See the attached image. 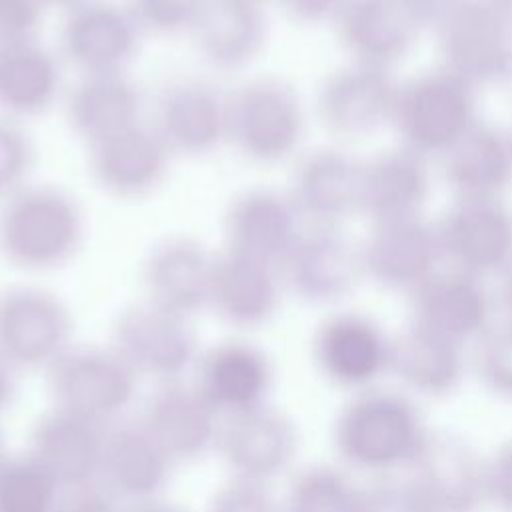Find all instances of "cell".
I'll use <instances>...</instances> for the list:
<instances>
[{
  "mask_svg": "<svg viewBox=\"0 0 512 512\" xmlns=\"http://www.w3.org/2000/svg\"><path fill=\"white\" fill-rule=\"evenodd\" d=\"M106 428L52 406L30 430L28 454L66 490L98 484Z\"/></svg>",
  "mask_w": 512,
  "mask_h": 512,
  "instance_id": "cell-20",
  "label": "cell"
},
{
  "mask_svg": "<svg viewBox=\"0 0 512 512\" xmlns=\"http://www.w3.org/2000/svg\"><path fill=\"white\" fill-rule=\"evenodd\" d=\"M358 512H434L410 480H380L360 490Z\"/></svg>",
  "mask_w": 512,
  "mask_h": 512,
  "instance_id": "cell-40",
  "label": "cell"
},
{
  "mask_svg": "<svg viewBox=\"0 0 512 512\" xmlns=\"http://www.w3.org/2000/svg\"><path fill=\"white\" fill-rule=\"evenodd\" d=\"M4 456V450H2V432H0V458Z\"/></svg>",
  "mask_w": 512,
  "mask_h": 512,
  "instance_id": "cell-52",
  "label": "cell"
},
{
  "mask_svg": "<svg viewBox=\"0 0 512 512\" xmlns=\"http://www.w3.org/2000/svg\"><path fill=\"white\" fill-rule=\"evenodd\" d=\"M174 462L156 444L140 420L108 424L98 484L118 502L158 500L168 486Z\"/></svg>",
  "mask_w": 512,
  "mask_h": 512,
  "instance_id": "cell-23",
  "label": "cell"
},
{
  "mask_svg": "<svg viewBox=\"0 0 512 512\" xmlns=\"http://www.w3.org/2000/svg\"><path fill=\"white\" fill-rule=\"evenodd\" d=\"M360 488L332 466H310L294 476L282 512H358Z\"/></svg>",
  "mask_w": 512,
  "mask_h": 512,
  "instance_id": "cell-36",
  "label": "cell"
},
{
  "mask_svg": "<svg viewBox=\"0 0 512 512\" xmlns=\"http://www.w3.org/2000/svg\"><path fill=\"white\" fill-rule=\"evenodd\" d=\"M360 254L366 278L410 294L434 276L444 260L438 228L422 216L372 224Z\"/></svg>",
  "mask_w": 512,
  "mask_h": 512,
  "instance_id": "cell-15",
  "label": "cell"
},
{
  "mask_svg": "<svg viewBox=\"0 0 512 512\" xmlns=\"http://www.w3.org/2000/svg\"><path fill=\"white\" fill-rule=\"evenodd\" d=\"M496 6H500L502 10H506L512 16V0H492Z\"/></svg>",
  "mask_w": 512,
  "mask_h": 512,
  "instance_id": "cell-51",
  "label": "cell"
},
{
  "mask_svg": "<svg viewBox=\"0 0 512 512\" xmlns=\"http://www.w3.org/2000/svg\"><path fill=\"white\" fill-rule=\"evenodd\" d=\"M392 338L368 316L336 312L312 336V360L322 378L338 388L368 390L390 372Z\"/></svg>",
  "mask_w": 512,
  "mask_h": 512,
  "instance_id": "cell-11",
  "label": "cell"
},
{
  "mask_svg": "<svg viewBox=\"0 0 512 512\" xmlns=\"http://www.w3.org/2000/svg\"><path fill=\"white\" fill-rule=\"evenodd\" d=\"M84 234L80 204L58 186L26 184L2 200L0 254L14 268H62L80 252Z\"/></svg>",
  "mask_w": 512,
  "mask_h": 512,
  "instance_id": "cell-1",
  "label": "cell"
},
{
  "mask_svg": "<svg viewBox=\"0 0 512 512\" xmlns=\"http://www.w3.org/2000/svg\"><path fill=\"white\" fill-rule=\"evenodd\" d=\"M154 130L172 154H210L228 140V98L202 80L172 82L156 102Z\"/></svg>",
  "mask_w": 512,
  "mask_h": 512,
  "instance_id": "cell-24",
  "label": "cell"
},
{
  "mask_svg": "<svg viewBox=\"0 0 512 512\" xmlns=\"http://www.w3.org/2000/svg\"><path fill=\"white\" fill-rule=\"evenodd\" d=\"M110 346L138 378H150L156 384L184 380L200 356L190 320L148 300L118 312Z\"/></svg>",
  "mask_w": 512,
  "mask_h": 512,
  "instance_id": "cell-7",
  "label": "cell"
},
{
  "mask_svg": "<svg viewBox=\"0 0 512 512\" xmlns=\"http://www.w3.org/2000/svg\"><path fill=\"white\" fill-rule=\"evenodd\" d=\"M436 34L442 66L476 90L512 80V16L492 0H458Z\"/></svg>",
  "mask_w": 512,
  "mask_h": 512,
  "instance_id": "cell-6",
  "label": "cell"
},
{
  "mask_svg": "<svg viewBox=\"0 0 512 512\" xmlns=\"http://www.w3.org/2000/svg\"><path fill=\"white\" fill-rule=\"evenodd\" d=\"M138 374L112 346H70L48 370L46 384L56 408L114 424L132 406Z\"/></svg>",
  "mask_w": 512,
  "mask_h": 512,
  "instance_id": "cell-4",
  "label": "cell"
},
{
  "mask_svg": "<svg viewBox=\"0 0 512 512\" xmlns=\"http://www.w3.org/2000/svg\"><path fill=\"white\" fill-rule=\"evenodd\" d=\"M436 228L452 268L484 280L512 266V210L502 198H458Z\"/></svg>",
  "mask_w": 512,
  "mask_h": 512,
  "instance_id": "cell-10",
  "label": "cell"
},
{
  "mask_svg": "<svg viewBox=\"0 0 512 512\" xmlns=\"http://www.w3.org/2000/svg\"><path fill=\"white\" fill-rule=\"evenodd\" d=\"M208 512H282L266 486L230 478L212 498Z\"/></svg>",
  "mask_w": 512,
  "mask_h": 512,
  "instance_id": "cell-41",
  "label": "cell"
},
{
  "mask_svg": "<svg viewBox=\"0 0 512 512\" xmlns=\"http://www.w3.org/2000/svg\"><path fill=\"white\" fill-rule=\"evenodd\" d=\"M510 138H512V134H510Z\"/></svg>",
  "mask_w": 512,
  "mask_h": 512,
  "instance_id": "cell-53",
  "label": "cell"
},
{
  "mask_svg": "<svg viewBox=\"0 0 512 512\" xmlns=\"http://www.w3.org/2000/svg\"><path fill=\"white\" fill-rule=\"evenodd\" d=\"M428 194L426 158L404 146L362 162L360 214L372 224L422 216Z\"/></svg>",
  "mask_w": 512,
  "mask_h": 512,
  "instance_id": "cell-30",
  "label": "cell"
},
{
  "mask_svg": "<svg viewBox=\"0 0 512 512\" xmlns=\"http://www.w3.org/2000/svg\"><path fill=\"white\" fill-rule=\"evenodd\" d=\"M486 502L500 512H512V440L504 442L484 460Z\"/></svg>",
  "mask_w": 512,
  "mask_h": 512,
  "instance_id": "cell-43",
  "label": "cell"
},
{
  "mask_svg": "<svg viewBox=\"0 0 512 512\" xmlns=\"http://www.w3.org/2000/svg\"><path fill=\"white\" fill-rule=\"evenodd\" d=\"M282 284L302 302L334 304L364 278L360 246L340 228L304 230L278 268Z\"/></svg>",
  "mask_w": 512,
  "mask_h": 512,
  "instance_id": "cell-13",
  "label": "cell"
},
{
  "mask_svg": "<svg viewBox=\"0 0 512 512\" xmlns=\"http://www.w3.org/2000/svg\"><path fill=\"white\" fill-rule=\"evenodd\" d=\"M298 444L300 436L294 420L264 404L222 418L216 452L232 478L266 486L290 468Z\"/></svg>",
  "mask_w": 512,
  "mask_h": 512,
  "instance_id": "cell-9",
  "label": "cell"
},
{
  "mask_svg": "<svg viewBox=\"0 0 512 512\" xmlns=\"http://www.w3.org/2000/svg\"><path fill=\"white\" fill-rule=\"evenodd\" d=\"M16 398V370L0 356V414Z\"/></svg>",
  "mask_w": 512,
  "mask_h": 512,
  "instance_id": "cell-47",
  "label": "cell"
},
{
  "mask_svg": "<svg viewBox=\"0 0 512 512\" xmlns=\"http://www.w3.org/2000/svg\"><path fill=\"white\" fill-rule=\"evenodd\" d=\"M348 0H280L284 10L302 24H320L336 20Z\"/></svg>",
  "mask_w": 512,
  "mask_h": 512,
  "instance_id": "cell-45",
  "label": "cell"
},
{
  "mask_svg": "<svg viewBox=\"0 0 512 512\" xmlns=\"http://www.w3.org/2000/svg\"><path fill=\"white\" fill-rule=\"evenodd\" d=\"M206 0H126L142 32L156 36L190 34Z\"/></svg>",
  "mask_w": 512,
  "mask_h": 512,
  "instance_id": "cell-38",
  "label": "cell"
},
{
  "mask_svg": "<svg viewBox=\"0 0 512 512\" xmlns=\"http://www.w3.org/2000/svg\"><path fill=\"white\" fill-rule=\"evenodd\" d=\"M34 166V144L16 120L0 118V198L28 184Z\"/></svg>",
  "mask_w": 512,
  "mask_h": 512,
  "instance_id": "cell-39",
  "label": "cell"
},
{
  "mask_svg": "<svg viewBox=\"0 0 512 512\" xmlns=\"http://www.w3.org/2000/svg\"><path fill=\"white\" fill-rule=\"evenodd\" d=\"M172 152L154 126L136 124L88 146V170L108 196L138 200L162 186Z\"/></svg>",
  "mask_w": 512,
  "mask_h": 512,
  "instance_id": "cell-17",
  "label": "cell"
},
{
  "mask_svg": "<svg viewBox=\"0 0 512 512\" xmlns=\"http://www.w3.org/2000/svg\"><path fill=\"white\" fill-rule=\"evenodd\" d=\"M190 36L206 64L222 72L240 70L264 50L268 16L262 0H206Z\"/></svg>",
  "mask_w": 512,
  "mask_h": 512,
  "instance_id": "cell-28",
  "label": "cell"
},
{
  "mask_svg": "<svg viewBox=\"0 0 512 512\" xmlns=\"http://www.w3.org/2000/svg\"><path fill=\"white\" fill-rule=\"evenodd\" d=\"M62 88L60 62L38 38L0 48V112L10 120L44 114Z\"/></svg>",
  "mask_w": 512,
  "mask_h": 512,
  "instance_id": "cell-33",
  "label": "cell"
},
{
  "mask_svg": "<svg viewBox=\"0 0 512 512\" xmlns=\"http://www.w3.org/2000/svg\"><path fill=\"white\" fill-rule=\"evenodd\" d=\"M334 24L352 62L382 70L400 62L420 32L398 0H348Z\"/></svg>",
  "mask_w": 512,
  "mask_h": 512,
  "instance_id": "cell-29",
  "label": "cell"
},
{
  "mask_svg": "<svg viewBox=\"0 0 512 512\" xmlns=\"http://www.w3.org/2000/svg\"><path fill=\"white\" fill-rule=\"evenodd\" d=\"M442 166L458 198H502L512 184V138L478 120L442 156Z\"/></svg>",
  "mask_w": 512,
  "mask_h": 512,
  "instance_id": "cell-31",
  "label": "cell"
},
{
  "mask_svg": "<svg viewBox=\"0 0 512 512\" xmlns=\"http://www.w3.org/2000/svg\"><path fill=\"white\" fill-rule=\"evenodd\" d=\"M502 306L506 310L508 320L512 322V266L502 274V290H500Z\"/></svg>",
  "mask_w": 512,
  "mask_h": 512,
  "instance_id": "cell-49",
  "label": "cell"
},
{
  "mask_svg": "<svg viewBox=\"0 0 512 512\" xmlns=\"http://www.w3.org/2000/svg\"><path fill=\"white\" fill-rule=\"evenodd\" d=\"M362 162L336 148L304 156L294 172L290 198L302 220L316 228H340L360 214Z\"/></svg>",
  "mask_w": 512,
  "mask_h": 512,
  "instance_id": "cell-26",
  "label": "cell"
},
{
  "mask_svg": "<svg viewBox=\"0 0 512 512\" xmlns=\"http://www.w3.org/2000/svg\"><path fill=\"white\" fill-rule=\"evenodd\" d=\"M42 8L38 0H0V48L36 38Z\"/></svg>",
  "mask_w": 512,
  "mask_h": 512,
  "instance_id": "cell-42",
  "label": "cell"
},
{
  "mask_svg": "<svg viewBox=\"0 0 512 512\" xmlns=\"http://www.w3.org/2000/svg\"><path fill=\"white\" fill-rule=\"evenodd\" d=\"M302 216L290 194L250 188L238 194L224 216L226 250L280 268L298 238Z\"/></svg>",
  "mask_w": 512,
  "mask_h": 512,
  "instance_id": "cell-21",
  "label": "cell"
},
{
  "mask_svg": "<svg viewBox=\"0 0 512 512\" xmlns=\"http://www.w3.org/2000/svg\"><path fill=\"white\" fill-rule=\"evenodd\" d=\"M304 108L290 84L256 78L228 98V142L250 162L278 164L304 136Z\"/></svg>",
  "mask_w": 512,
  "mask_h": 512,
  "instance_id": "cell-5",
  "label": "cell"
},
{
  "mask_svg": "<svg viewBox=\"0 0 512 512\" xmlns=\"http://www.w3.org/2000/svg\"><path fill=\"white\" fill-rule=\"evenodd\" d=\"M124 512H186L174 504L162 502L158 500H148V502H140V504H130L128 508H124Z\"/></svg>",
  "mask_w": 512,
  "mask_h": 512,
  "instance_id": "cell-48",
  "label": "cell"
},
{
  "mask_svg": "<svg viewBox=\"0 0 512 512\" xmlns=\"http://www.w3.org/2000/svg\"><path fill=\"white\" fill-rule=\"evenodd\" d=\"M414 322L460 346L492 326V298L484 280L458 268L438 270L412 292Z\"/></svg>",
  "mask_w": 512,
  "mask_h": 512,
  "instance_id": "cell-22",
  "label": "cell"
},
{
  "mask_svg": "<svg viewBox=\"0 0 512 512\" xmlns=\"http://www.w3.org/2000/svg\"><path fill=\"white\" fill-rule=\"evenodd\" d=\"M462 346L412 324L392 338L390 374H394L408 390L428 396H450L464 376Z\"/></svg>",
  "mask_w": 512,
  "mask_h": 512,
  "instance_id": "cell-34",
  "label": "cell"
},
{
  "mask_svg": "<svg viewBox=\"0 0 512 512\" xmlns=\"http://www.w3.org/2000/svg\"><path fill=\"white\" fill-rule=\"evenodd\" d=\"M474 344L478 380L492 394L512 400V322L492 324Z\"/></svg>",
  "mask_w": 512,
  "mask_h": 512,
  "instance_id": "cell-37",
  "label": "cell"
},
{
  "mask_svg": "<svg viewBox=\"0 0 512 512\" xmlns=\"http://www.w3.org/2000/svg\"><path fill=\"white\" fill-rule=\"evenodd\" d=\"M142 30L126 4L84 0L66 10L60 50L84 74H118L128 68L140 46Z\"/></svg>",
  "mask_w": 512,
  "mask_h": 512,
  "instance_id": "cell-12",
  "label": "cell"
},
{
  "mask_svg": "<svg viewBox=\"0 0 512 512\" xmlns=\"http://www.w3.org/2000/svg\"><path fill=\"white\" fill-rule=\"evenodd\" d=\"M398 84L388 70L350 62L328 74L316 96L322 126L338 138H364L392 124Z\"/></svg>",
  "mask_w": 512,
  "mask_h": 512,
  "instance_id": "cell-14",
  "label": "cell"
},
{
  "mask_svg": "<svg viewBox=\"0 0 512 512\" xmlns=\"http://www.w3.org/2000/svg\"><path fill=\"white\" fill-rule=\"evenodd\" d=\"M408 470L434 512H476L486 502L484 458L458 436L428 432Z\"/></svg>",
  "mask_w": 512,
  "mask_h": 512,
  "instance_id": "cell-19",
  "label": "cell"
},
{
  "mask_svg": "<svg viewBox=\"0 0 512 512\" xmlns=\"http://www.w3.org/2000/svg\"><path fill=\"white\" fill-rule=\"evenodd\" d=\"M42 6H60V8H66V10H70V8H74V6H78L80 2H84V0H38Z\"/></svg>",
  "mask_w": 512,
  "mask_h": 512,
  "instance_id": "cell-50",
  "label": "cell"
},
{
  "mask_svg": "<svg viewBox=\"0 0 512 512\" xmlns=\"http://www.w3.org/2000/svg\"><path fill=\"white\" fill-rule=\"evenodd\" d=\"M214 254L194 238H168L150 250L142 284L150 304L192 318L210 306Z\"/></svg>",
  "mask_w": 512,
  "mask_h": 512,
  "instance_id": "cell-25",
  "label": "cell"
},
{
  "mask_svg": "<svg viewBox=\"0 0 512 512\" xmlns=\"http://www.w3.org/2000/svg\"><path fill=\"white\" fill-rule=\"evenodd\" d=\"M142 94L124 74H84L68 94L66 118L88 146L140 124Z\"/></svg>",
  "mask_w": 512,
  "mask_h": 512,
  "instance_id": "cell-32",
  "label": "cell"
},
{
  "mask_svg": "<svg viewBox=\"0 0 512 512\" xmlns=\"http://www.w3.org/2000/svg\"><path fill=\"white\" fill-rule=\"evenodd\" d=\"M138 420L174 466L196 462L216 450L222 422L192 382L184 380L156 384Z\"/></svg>",
  "mask_w": 512,
  "mask_h": 512,
  "instance_id": "cell-18",
  "label": "cell"
},
{
  "mask_svg": "<svg viewBox=\"0 0 512 512\" xmlns=\"http://www.w3.org/2000/svg\"><path fill=\"white\" fill-rule=\"evenodd\" d=\"M280 294L278 268L232 250L214 256L208 308L222 322L242 330L264 326L274 318Z\"/></svg>",
  "mask_w": 512,
  "mask_h": 512,
  "instance_id": "cell-27",
  "label": "cell"
},
{
  "mask_svg": "<svg viewBox=\"0 0 512 512\" xmlns=\"http://www.w3.org/2000/svg\"><path fill=\"white\" fill-rule=\"evenodd\" d=\"M74 320L56 294L38 286L0 290V356L16 370H48L72 346Z\"/></svg>",
  "mask_w": 512,
  "mask_h": 512,
  "instance_id": "cell-8",
  "label": "cell"
},
{
  "mask_svg": "<svg viewBox=\"0 0 512 512\" xmlns=\"http://www.w3.org/2000/svg\"><path fill=\"white\" fill-rule=\"evenodd\" d=\"M476 88L440 66L398 86L392 124L402 146L442 158L474 124Z\"/></svg>",
  "mask_w": 512,
  "mask_h": 512,
  "instance_id": "cell-3",
  "label": "cell"
},
{
  "mask_svg": "<svg viewBox=\"0 0 512 512\" xmlns=\"http://www.w3.org/2000/svg\"><path fill=\"white\" fill-rule=\"evenodd\" d=\"M64 490L28 452L0 458V512H56Z\"/></svg>",
  "mask_w": 512,
  "mask_h": 512,
  "instance_id": "cell-35",
  "label": "cell"
},
{
  "mask_svg": "<svg viewBox=\"0 0 512 512\" xmlns=\"http://www.w3.org/2000/svg\"><path fill=\"white\" fill-rule=\"evenodd\" d=\"M408 18L422 28H438V24L448 16V12L458 4V0H398Z\"/></svg>",
  "mask_w": 512,
  "mask_h": 512,
  "instance_id": "cell-46",
  "label": "cell"
},
{
  "mask_svg": "<svg viewBox=\"0 0 512 512\" xmlns=\"http://www.w3.org/2000/svg\"><path fill=\"white\" fill-rule=\"evenodd\" d=\"M56 512H124L120 502L100 484L66 490Z\"/></svg>",
  "mask_w": 512,
  "mask_h": 512,
  "instance_id": "cell-44",
  "label": "cell"
},
{
  "mask_svg": "<svg viewBox=\"0 0 512 512\" xmlns=\"http://www.w3.org/2000/svg\"><path fill=\"white\" fill-rule=\"evenodd\" d=\"M428 430L414 402L398 392L368 388L338 412L334 448L352 468L386 474L408 468Z\"/></svg>",
  "mask_w": 512,
  "mask_h": 512,
  "instance_id": "cell-2",
  "label": "cell"
},
{
  "mask_svg": "<svg viewBox=\"0 0 512 512\" xmlns=\"http://www.w3.org/2000/svg\"><path fill=\"white\" fill-rule=\"evenodd\" d=\"M190 382L220 418H228L268 404L274 368L258 346L226 340L200 352Z\"/></svg>",
  "mask_w": 512,
  "mask_h": 512,
  "instance_id": "cell-16",
  "label": "cell"
}]
</instances>
